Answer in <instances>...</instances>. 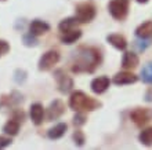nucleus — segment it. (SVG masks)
<instances>
[{
  "mask_svg": "<svg viewBox=\"0 0 152 150\" xmlns=\"http://www.w3.org/2000/svg\"><path fill=\"white\" fill-rule=\"evenodd\" d=\"M60 61V54L54 50H50L46 54H43V57L39 61V69L40 70H50L56 66Z\"/></svg>",
  "mask_w": 152,
  "mask_h": 150,
  "instance_id": "5",
  "label": "nucleus"
},
{
  "mask_svg": "<svg viewBox=\"0 0 152 150\" xmlns=\"http://www.w3.org/2000/svg\"><path fill=\"white\" fill-rule=\"evenodd\" d=\"M138 65V57L134 52H124L123 59H122V66L124 69H134Z\"/></svg>",
  "mask_w": 152,
  "mask_h": 150,
  "instance_id": "13",
  "label": "nucleus"
},
{
  "mask_svg": "<svg viewBox=\"0 0 152 150\" xmlns=\"http://www.w3.org/2000/svg\"><path fill=\"white\" fill-rule=\"evenodd\" d=\"M109 79L107 76H101V77H97L91 81V90L94 94H102L108 90L109 87Z\"/></svg>",
  "mask_w": 152,
  "mask_h": 150,
  "instance_id": "9",
  "label": "nucleus"
},
{
  "mask_svg": "<svg viewBox=\"0 0 152 150\" xmlns=\"http://www.w3.org/2000/svg\"><path fill=\"white\" fill-rule=\"evenodd\" d=\"M32 36H33V35H32ZM29 37H31V35H29V36H25V37H24L25 44H26V46H36V43H37L36 40L33 39V37H32V39H29Z\"/></svg>",
  "mask_w": 152,
  "mask_h": 150,
  "instance_id": "26",
  "label": "nucleus"
},
{
  "mask_svg": "<svg viewBox=\"0 0 152 150\" xmlns=\"http://www.w3.org/2000/svg\"><path fill=\"white\" fill-rule=\"evenodd\" d=\"M140 142L145 146H152V127L145 128L144 131H141L140 134Z\"/></svg>",
  "mask_w": 152,
  "mask_h": 150,
  "instance_id": "20",
  "label": "nucleus"
},
{
  "mask_svg": "<svg viewBox=\"0 0 152 150\" xmlns=\"http://www.w3.org/2000/svg\"><path fill=\"white\" fill-rule=\"evenodd\" d=\"M29 30H31V33L33 36H40L50 30V25L40 20H35V21H32V24L29 26Z\"/></svg>",
  "mask_w": 152,
  "mask_h": 150,
  "instance_id": "11",
  "label": "nucleus"
},
{
  "mask_svg": "<svg viewBox=\"0 0 152 150\" xmlns=\"http://www.w3.org/2000/svg\"><path fill=\"white\" fill-rule=\"evenodd\" d=\"M136 35L141 39H147L149 36H152V21L144 22L142 25H140L136 30Z\"/></svg>",
  "mask_w": 152,
  "mask_h": 150,
  "instance_id": "17",
  "label": "nucleus"
},
{
  "mask_svg": "<svg viewBox=\"0 0 152 150\" xmlns=\"http://www.w3.org/2000/svg\"><path fill=\"white\" fill-rule=\"evenodd\" d=\"M107 40H108V43H111L113 47L118 48V50H126V47H127L126 39L120 35H109L108 37H107Z\"/></svg>",
  "mask_w": 152,
  "mask_h": 150,
  "instance_id": "14",
  "label": "nucleus"
},
{
  "mask_svg": "<svg viewBox=\"0 0 152 150\" xmlns=\"http://www.w3.org/2000/svg\"><path fill=\"white\" fill-rule=\"evenodd\" d=\"M80 36H82V32L77 30V29H72L69 32H65L64 36L61 37V41L64 44H73L76 43V40L80 39Z\"/></svg>",
  "mask_w": 152,
  "mask_h": 150,
  "instance_id": "16",
  "label": "nucleus"
},
{
  "mask_svg": "<svg viewBox=\"0 0 152 150\" xmlns=\"http://www.w3.org/2000/svg\"><path fill=\"white\" fill-rule=\"evenodd\" d=\"M137 81V76L130 73V72H120L113 77V83L118 86H124V84H133Z\"/></svg>",
  "mask_w": 152,
  "mask_h": 150,
  "instance_id": "10",
  "label": "nucleus"
},
{
  "mask_svg": "<svg viewBox=\"0 0 152 150\" xmlns=\"http://www.w3.org/2000/svg\"><path fill=\"white\" fill-rule=\"evenodd\" d=\"M69 106L76 112H82V110L91 112V110H96L97 107H100L101 103L98 101H96V99L87 96L82 91H76L69 98Z\"/></svg>",
  "mask_w": 152,
  "mask_h": 150,
  "instance_id": "2",
  "label": "nucleus"
},
{
  "mask_svg": "<svg viewBox=\"0 0 152 150\" xmlns=\"http://www.w3.org/2000/svg\"><path fill=\"white\" fill-rule=\"evenodd\" d=\"M84 122H86V117H84L82 113H77V114L73 117V124H75V125H83Z\"/></svg>",
  "mask_w": 152,
  "mask_h": 150,
  "instance_id": "23",
  "label": "nucleus"
},
{
  "mask_svg": "<svg viewBox=\"0 0 152 150\" xmlns=\"http://www.w3.org/2000/svg\"><path fill=\"white\" fill-rule=\"evenodd\" d=\"M141 77H142V81L147 84H152V62L147 63L142 70H141Z\"/></svg>",
  "mask_w": 152,
  "mask_h": 150,
  "instance_id": "21",
  "label": "nucleus"
},
{
  "mask_svg": "<svg viewBox=\"0 0 152 150\" xmlns=\"http://www.w3.org/2000/svg\"><path fill=\"white\" fill-rule=\"evenodd\" d=\"M73 139H75V142L79 145V146H82L84 143V135L82 131H76L75 134H73Z\"/></svg>",
  "mask_w": 152,
  "mask_h": 150,
  "instance_id": "22",
  "label": "nucleus"
},
{
  "mask_svg": "<svg viewBox=\"0 0 152 150\" xmlns=\"http://www.w3.org/2000/svg\"><path fill=\"white\" fill-rule=\"evenodd\" d=\"M3 131L7 135H11V136L17 135L18 134V131H20V121H18L17 119L8 120V121L6 122V125L3 127Z\"/></svg>",
  "mask_w": 152,
  "mask_h": 150,
  "instance_id": "18",
  "label": "nucleus"
},
{
  "mask_svg": "<svg viewBox=\"0 0 152 150\" xmlns=\"http://www.w3.org/2000/svg\"><path fill=\"white\" fill-rule=\"evenodd\" d=\"M65 131H66V124L60 122V124H57L56 127H53L51 130L48 131L47 135L50 139H60L61 136L65 134Z\"/></svg>",
  "mask_w": 152,
  "mask_h": 150,
  "instance_id": "19",
  "label": "nucleus"
},
{
  "mask_svg": "<svg viewBox=\"0 0 152 150\" xmlns=\"http://www.w3.org/2000/svg\"><path fill=\"white\" fill-rule=\"evenodd\" d=\"M56 79H57V83H58V87H60L61 92L66 94V92H69V91L72 90V87H73L72 79H71L69 76L65 75L62 70H57L56 72Z\"/></svg>",
  "mask_w": 152,
  "mask_h": 150,
  "instance_id": "6",
  "label": "nucleus"
},
{
  "mask_svg": "<svg viewBox=\"0 0 152 150\" xmlns=\"http://www.w3.org/2000/svg\"><path fill=\"white\" fill-rule=\"evenodd\" d=\"M137 1H138V3H147L148 0H137Z\"/></svg>",
  "mask_w": 152,
  "mask_h": 150,
  "instance_id": "28",
  "label": "nucleus"
},
{
  "mask_svg": "<svg viewBox=\"0 0 152 150\" xmlns=\"http://www.w3.org/2000/svg\"><path fill=\"white\" fill-rule=\"evenodd\" d=\"M130 119L134 121L136 125L141 127L149 121L151 114H149V112L145 110V109H136V110H133L132 113H130Z\"/></svg>",
  "mask_w": 152,
  "mask_h": 150,
  "instance_id": "7",
  "label": "nucleus"
},
{
  "mask_svg": "<svg viewBox=\"0 0 152 150\" xmlns=\"http://www.w3.org/2000/svg\"><path fill=\"white\" fill-rule=\"evenodd\" d=\"M43 116H44L43 106L40 103H33L32 106H31V119H32V121L36 125H39L43 121Z\"/></svg>",
  "mask_w": 152,
  "mask_h": 150,
  "instance_id": "12",
  "label": "nucleus"
},
{
  "mask_svg": "<svg viewBox=\"0 0 152 150\" xmlns=\"http://www.w3.org/2000/svg\"><path fill=\"white\" fill-rule=\"evenodd\" d=\"M64 103L61 102V101H54V102H51V105H50V107H48L47 110V119L48 121H51V120H57L58 117H60L62 113H64Z\"/></svg>",
  "mask_w": 152,
  "mask_h": 150,
  "instance_id": "8",
  "label": "nucleus"
},
{
  "mask_svg": "<svg viewBox=\"0 0 152 150\" xmlns=\"http://www.w3.org/2000/svg\"><path fill=\"white\" fill-rule=\"evenodd\" d=\"M75 17L82 24L90 22V21H93L94 17H96V8L90 3H80L76 6V15Z\"/></svg>",
  "mask_w": 152,
  "mask_h": 150,
  "instance_id": "4",
  "label": "nucleus"
},
{
  "mask_svg": "<svg viewBox=\"0 0 152 150\" xmlns=\"http://www.w3.org/2000/svg\"><path fill=\"white\" fill-rule=\"evenodd\" d=\"M11 143V139L10 138H4V136H0V149H3V147L8 146Z\"/></svg>",
  "mask_w": 152,
  "mask_h": 150,
  "instance_id": "25",
  "label": "nucleus"
},
{
  "mask_svg": "<svg viewBox=\"0 0 152 150\" xmlns=\"http://www.w3.org/2000/svg\"><path fill=\"white\" fill-rule=\"evenodd\" d=\"M108 10L115 20L123 21L129 12V0H111Z\"/></svg>",
  "mask_w": 152,
  "mask_h": 150,
  "instance_id": "3",
  "label": "nucleus"
},
{
  "mask_svg": "<svg viewBox=\"0 0 152 150\" xmlns=\"http://www.w3.org/2000/svg\"><path fill=\"white\" fill-rule=\"evenodd\" d=\"M145 101L147 102H152V88H149L147 91V94H145Z\"/></svg>",
  "mask_w": 152,
  "mask_h": 150,
  "instance_id": "27",
  "label": "nucleus"
},
{
  "mask_svg": "<svg viewBox=\"0 0 152 150\" xmlns=\"http://www.w3.org/2000/svg\"><path fill=\"white\" fill-rule=\"evenodd\" d=\"M77 22L79 21H77L76 17H69V18H65V20L61 21L60 25H58V29L62 33H65V32H69V30H72V29H75Z\"/></svg>",
  "mask_w": 152,
  "mask_h": 150,
  "instance_id": "15",
  "label": "nucleus"
},
{
  "mask_svg": "<svg viewBox=\"0 0 152 150\" xmlns=\"http://www.w3.org/2000/svg\"><path fill=\"white\" fill-rule=\"evenodd\" d=\"M8 50H10V46H8L7 41H4V40H0V57L4 55V54H7Z\"/></svg>",
  "mask_w": 152,
  "mask_h": 150,
  "instance_id": "24",
  "label": "nucleus"
},
{
  "mask_svg": "<svg viewBox=\"0 0 152 150\" xmlns=\"http://www.w3.org/2000/svg\"><path fill=\"white\" fill-rule=\"evenodd\" d=\"M100 63V52L94 48H82L73 63L72 72H93Z\"/></svg>",
  "mask_w": 152,
  "mask_h": 150,
  "instance_id": "1",
  "label": "nucleus"
}]
</instances>
